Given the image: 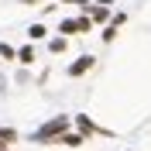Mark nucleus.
I'll list each match as a JSON object with an SVG mask.
<instances>
[{
    "label": "nucleus",
    "instance_id": "nucleus-1",
    "mask_svg": "<svg viewBox=\"0 0 151 151\" xmlns=\"http://www.w3.org/2000/svg\"><path fill=\"white\" fill-rule=\"evenodd\" d=\"M65 127H69V117H52L48 124H41V127L31 134V141H48V137H58V141H62Z\"/></svg>",
    "mask_w": 151,
    "mask_h": 151
},
{
    "label": "nucleus",
    "instance_id": "nucleus-2",
    "mask_svg": "<svg viewBox=\"0 0 151 151\" xmlns=\"http://www.w3.org/2000/svg\"><path fill=\"white\" fill-rule=\"evenodd\" d=\"M62 31H69V35H76V31H89V21H86V17H76V21H62Z\"/></svg>",
    "mask_w": 151,
    "mask_h": 151
},
{
    "label": "nucleus",
    "instance_id": "nucleus-3",
    "mask_svg": "<svg viewBox=\"0 0 151 151\" xmlns=\"http://www.w3.org/2000/svg\"><path fill=\"white\" fill-rule=\"evenodd\" d=\"M89 65H93V58H89V55H83L79 62H72V65H69V76H83Z\"/></svg>",
    "mask_w": 151,
    "mask_h": 151
},
{
    "label": "nucleus",
    "instance_id": "nucleus-4",
    "mask_svg": "<svg viewBox=\"0 0 151 151\" xmlns=\"http://www.w3.org/2000/svg\"><path fill=\"white\" fill-rule=\"evenodd\" d=\"M14 137H17V134L10 131V127H7V131H0V151L7 148V144H10V141H14Z\"/></svg>",
    "mask_w": 151,
    "mask_h": 151
},
{
    "label": "nucleus",
    "instance_id": "nucleus-5",
    "mask_svg": "<svg viewBox=\"0 0 151 151\" xmlns=\"http://www.w3.org/2000/svg\"><path fill=\"white\" fill-rule=\"evenodd\" d=\"M17 58H21V62H35V52H31V48H21Z\"/></svg>",
    "mask_w": 151,
    "mask_h": 151
},
{
    "label": "nucleus",
    "instance_id": "nucleus-6",
    "mask_svg": "<svg viewBox=\"0 0 151 151\" xmlns=\"http://www.w3.org/2000/svg\"><path fill=\"white\" fill-rule=\"evenodd\" d=\"M79 127H83V131H89V134H93V131H96L93 124H89V117H79Z\"/></svg>",
    "mask_w": 151,
    "mask_h": 151
},
{
    "label": "nucleus",
    "instance_id": "nucleus-7",
    "mask_svg": "<svg viewBox=\"0 0 151 151\" xmlns=\"http://www.w3.org/2000/svg\"><path fill=\"white\" fill-rule=\"evenodd\" d=\"M0 55H7V58H14V48H10V45H4V41H0Z\"/></svg>",
    "mask_w": 151,
    "mask_h": 151
},
{
    "label": "nucleus",
    "instance_id": "nucleus-8",
    "mask_svg": "<svg viewBox=\"0 0 151 151\" xmlns=\"http://www.w3.org/2000/svg\"><path fill=\"white\" fill-rule=\"evenodd\" d=\"M24 4H38V0H24Z\"/></svg>",
    "mask_w": 151,
    "mask_h": 151
}]
</instances>
